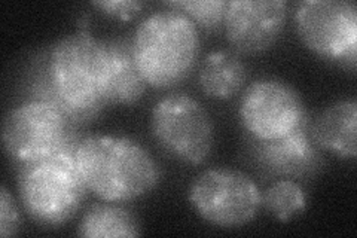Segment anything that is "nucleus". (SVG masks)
<instances>
[{
  "mask_svg": "<svg viewBox=\"0 0 357 238\" xmlns=\"http://www.w3.org/2000/svg\"><path fill=\"white\" fill-rule=\"evenodd\" d=\"M298 36L326 60L354 72L357 59V8L349 0H305L295 9Z\"/></svg>",
  "mask_w": 357,
  "mask_h": 238,
  "instance_id": "nucleus-8",
  "label": "nucleus"
},
{
  "mask_svg": "<svg viewBox=\"0 0 357 238\" xmlns=\"http://www.w3.org/2000/svg\"><path fill=\"white\" fill-rule=\"evenodd\" d=\"M20 230V211L14 197L9 194L6 186L0 189V235H17Z\"/></svg>",
  "mask_w": 357,
  "mask_h": 238,
  "instance_id": "nucleus-18",
  "label": "nucleus"
},
{
  "mask_svg": "<svg viewBox=\"0 0 357 238\" xmlns=\"http://www.w3.org/2000/svg\"><path fill=\"white\" fill-rule=\"evenodd\" d=\"M248 81V69L237 54L227 50L206 55L199 67L198 84L204 94L215 100H229L237 96Z\"/></svg>",
  "mask_w": 357,
  "mask_h": 238,
  "instance_id": "nucleus-14",
  "label": "nucleus"
},
{
  "mask_svg": "<svg viewBox=\"0 0 357 238\" xmlns=\"http://www.w3.org/2000/svg\"><path fill=\"white\" fill-rule=\"evenodd\" d=\"M30 100L63 112L76 127L100 117L105 96V42L81 27L36 57L27 75Z\"/></svg>",
  "mask_w": 357,
  "mask_h": 238,
  "instance_id": "nucleus-1",
  "label": "nucleus"
},
{
  "mask_svg": "<svg viewBox=\"0 0 357 238\" xmlns=\"http://www.w3.org/2000/svg\"><path fill=\"white\" fill-rule=\"evenodd\" d=\"M151 131L167 154L186 164H203L213 149L215 128L208 112L188 94L161 98L152 109Z\"/></svg>",
  "mask_w": 357,
  "mask_h": 238,
  "instance_id": "nucleus-7",
  "label": "nucleus"
},
{
  "mask_svg": "<svg viewBox=\"0 0 357 238\" xmlns=\"http://www.w3.org/2000/svg\"><path fill=\"white\" fill-rule=\"evenodd\" d=\"M76 164L88 191L109 202L146 195L161 180V168L146 147L126 135L84 137L76 149Z\"/></svg>",
  "mask_w": 357,
  "mask_h": 238,
  "instance_id": "nucleus-2",
  "label": "nucleus"
},
{
  "mask_svg": "<svg viewBox=\"0 0 357 238\" xmlns=\"http://www.w3.org/2000/svg\"><path fill=\"white\" fill-rule=\"evenodd\" d=\"M140 234L136 214L109 201L89 207L77 226V235L86 238L139 237Z\"/></svg>",
  "mask_w": 357,
  "mask_h": 238,
  "instance_id": "nucleus-15",
  "label": "nucleus"
},
{
  "mask_svg": "<svg viewBox=\"0 0 357 238\" xmlns=\"http://www.w3.org/2000/svg\"><path fill=\"white\" fill-rule=\"evenodd\" d=\"M105 42V96L107 105H134L146 91V81L134 59L132 43L124 38Z\"/></svg>",
  "mask_w": 357,
  "mask_h": 238,
  "instance_id": "nucleus-12",
  "label": "nucleus"
},
{
  "mask_svg": "<svg viewBox=\"0 0 357 238\" xmlns=\"http://www.w3.org/2000/svg\"><path fill=\"white\" fill-rule=\"evenodd\" d=\"M310 134L314 143L342 160L357 156V103L356 100H340L326 107L310 122Z\"/></svg>",
  "mask_w": 357,
  "mask_h": 238,
  "instance_id": "nucleus-13",
  "label": "nucleus"
},
{
  "mask_svg": "<svg viewBox=\"0 0 357 238\" xmlns=\"http://www.w3.org/2000/svg\"><path fill=\"white\" fill-rule=\"evenodd\" d=\"M240 119L252 139L275 140L292 134L310 118L296 88L282 79L261 77L243 93Z\"/></svg>",
  "mask_w": 357,
  "mask_h": 238,
  "instance_id": "nucleus-9",
  "label": "nucleus"
},
{
  "mask_svg": "<svg viewBox=\"0 0 357 238\" xmlns=\"http://www.w3.org/2000/svg\"><path fill=\"white\" fill-rule=\"evenodd\" d=\"M262 206L278 221L289 222L305 210V191L298 180L278 179L265 189Z\"/></svg>",
  "mask_w": 357,
  "mask_h": 238,
  "instance_id": "nucleus-16",
  "label": "nucleus"
},
{
  "mask_svg": "<svg viewBox=\"0 0 357 238\" xmlns=\"http://www.w3.org/2000/svg\"><path fill=\"white\" fill-rule=\"evenodd\" d=\"M93 6L109 17L128 21L142 13L144 3L136 0H102V2H93Z\"/></svg>",
  "mask_w": 357,
  "mask_h": 238,
  "instance_id": "nucleus-19",
  "label": "nucleus"
},
{
  "mask_svg": "<svg viewBox=\"0 0 357 238\" xmlns=\"http://www.w3.org/2000/svg\"><path fill=\"white\" fill-rule=\"evenodd\" d=\"M18 191L29 216L43 226L69 222L88 194L76 164V149L20 164Z\"/></svg>",
  "mask_w": 357,
  "mask_h": 238,
  "instance_id": "nucleus-4",
  "label": "nucleus"
},
{
  "mask_svg": "<svg viewBox=\"0 0 357 238\" xmlns=\"http://www.w3.org/2000/svg\"><path fill=\"white\" fill-rule=\"evenodd\" d=\"M131 43L144 81L160 89L183 82L199 57L198 27L188 15L172 8L144 18Z\"/></svg>",
  "mask_w": 357,
  "mask_h": 238,
  "instance_id": "nucleus-3",
  "label": "nucleus"
},
{
  "mask_svg": "<svg viewBox=\"0 0 357 238\" xmlns=\"http://www.w3.org/2000/svg\"><path fill=\"white\" fill-rule=\"evenodd\" d=\"M167 8L177 9L191 18L195 26L206 31L218 30L225 20L228 2L223 0H176L165 3Z\"/></svg>",
  "mask_w": 357,
  "mask_h": 238,
  "instance_id": "nucleus-17",
  "label": "nucleus"
},
{
  "mask_svg": "<svg viewBox=\"0 0 357 238\" xmlns=\"http://www.w3.org/2000/svg\"><path fill=\"white\" fill-rule=\"evenodd\" d=\"M287 3L283 0H232L227 5V38L234 50L259 54L270 50L286 24Z\"/></svg>",
  "mask_w": 357,
  "mask_h": 238,
  "instance_id": "nucleus-10",
  "label": "nucleus"
},
{
  "mask_svg": "<svg viewBox=\"0 0 357 238\" xmlns=\"http://www.w3.org/2000/svg\"><path fill=\"white\" fill-rule=\"evenodd\" d=\"M189 202L201 219L219 228H240L258 216L262 194L240 170L218 167L198 174L189 186Z\"/></svg>",
  "mask_w": 357,
  "mask_h": 238,
  "instance_id": "nucleus-6",
  "label": "nucleus"
},
{
  "mask_svg": "<svg viewBox=\"0 0 357 238\" xmlns=\"http://www.w3.org/2000/svg\"><path fill=\"white\" fill-rule=\"evenodd\" d=\"M253 161L268 177L310 179L325 164L310 134V119L292 134L275 140H249Z\"/></svg>",
  "mask_w": 357,
  "mask_h": 238,
  "instance_id": "nucleus-11",
  "label": "nucleus"
},
{
  "mask_svg": "<svg viewBox=\"0 0 357 238\" xmlns=\"http://www.w3.org/2000/svg\"><path fill=\"white\" fill-rule=\"evenodd\" d=\"M76 128L55 106L29 98L8 112L2 139L6 152L24 164L64 149H77L82 139Z\"/></svg>",
  "mask_w": 357,
  "mask_h": 238,
  "instance_id": "nucleus-5",
  "label": "nucleus"
}]
</instances>
